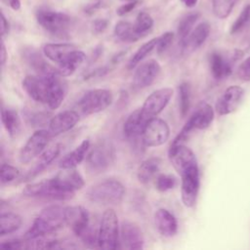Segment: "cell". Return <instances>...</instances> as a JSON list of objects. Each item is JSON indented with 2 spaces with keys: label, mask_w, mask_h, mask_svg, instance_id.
Masks as SVG:
<instances>
[{
  "label": "cell",
  "mask_w": 250,
  "mask_h": 250,
  "mask_svg": "<svg viewBox=\"0 0 250 250\" xmlns=\"http://www.w3.org/2000/svg\"><path fill=\"white\" fill-rule=\"evenodd\" d=\"M25 119L30 126L34 127H39V126H44L45 124H49L50 120L48 118L49 114L45 112H35V111H25L24 113Z\"/></svg>",
  "instance_id": "obj_41"
},
{
  "label": "cell",
  "mask_w": 250,
  "mask_h": 250,
  "mask_svg": "<svg viewBox=\"0 0 250 250\" xmlns=\"http://www.w3.org/2000/svg\"><path fill=\"white\" fill-rule=\"evenodd\" d=\"M61 146L60 145H54L48 149L44 150L36 160L33 167L27 172V174L24 176L25 180H31L38 176L43 170H45L60 154Z\"/></svg>",
  "instance_id": "obj_26"
},
{
  "label": "cell",
  "mask_w": 250,
  "mask_h": 250,
  "mask_svg": "<svg viewBox=\"0 0 250 250\" xmlns=\"http://www.w3.org/2000/svg\"><path fill=\"white\" fill-rule=\"evenodd\" d=\"M177 180L173 175L161 174L156 178L155 187L159 191H167L175 188Z\"/></svg>",
  "instance_id": "obj_43"
},
{
  "label": "cell",
  "mask_w": 250,
  "mask_h": 250,
  "mask_svg": "<svg viewBox=\"0 0 250 250\" xmlns=\"http://www.w3.org/2000/svg\"><path fill=\"white\" fill-rule=\"evenodd\" d=\"M157 40L158 38H153L147 42H146L145 44H143L136 52L135 54L131 57V59L128 62L127 67L129 69H133L134 67H136L148 54L151 53V51L156 48V44H157Z\"/></svg>",
  "instance_id": "obj_35"
},
{
  "label": "cell",
  "mask_w": 250,
  "mask_h": 250,
  "mask_svg": "<svg viewBox=\"0 0 250 250\" xmlns=\"http://www.w3.org/2000/svg\"><path fill=\"white\" fill-rule=\"evenodd\" d=\"M199 17H200L199 13H190L186 15L184 18H182V20L178 24V30H177L180 43L184 41L191 32L193 25L195 24Z\"/></svg>",
  "instance_id": "obj_37"
},
{
  "label": "cell",
  "mask_w": 250,
  "mask_h": 250,
  "mask_svg": "<svg viewBox=\"0 0 250 250\" xmlns=\"http://www.w3.org/2000/svg\"><path fill=\"white\" fill-rule=\"evenodd\" d=\"M168 156L173 167L180 175L188 168L198 165L193 151L184 144L171 145Z\"/></svg>",
  "instance_id": "obj_15"
},
{
  "label": "cell",
  "mask_w": 250,
  "mask_h": 250,
  "mask_svg": "<svg viewBox=\"0 0 250 250\" xmlns=\"http://www.w3.org/2000/svg\"><path fill=\"white\" fill-rule=\"evenodd\" d=\"M113 34L119 41L122 42H135L139 40L134 32L133 24L124 21H118L115 24Z\"/></svg>",
  "instance_id": "obj_36"
},
{
  "label": "cell",
  "mask_w": 250,
  "mask_h": 250,
  "mask_svg": "<svg viewBox=\"0 0 250 250\" xmlns=\"http://www.w3.org/2000/svg\"><path fill=\"white\" fill-rule=\"evenodd\" d=\"M59 72L47 75H26L22 80V89L35 102L47 104L53 77Z\"/></svg>",
  "instance_id": "obj_8"
},
{
  "label": "cell",
  "mask_w": 250,
  "mask_h": 250,
  "mask_svg": "<svg viewBox=\"0 0 250 250\" xmlns=\"http://www.w3.org/2000/svg\"><path fill=\"white\" fill-rule=\"evenodd\" d=\"M161 160L158 157H150L141 163L137 171V178L140 183L146 185L157 175L160 170Z\"/></svg>",
  "instance_id": "obj_31"
},
{
  "label": "cell",
  "mask_w": 250,
  "mask_h": 250,
  "mask_svg": "<svg viewBox=\"0 0 250 250\" xmlns=\"http://www.w3.org/2000/svg\"><path fill=\"white\" fill-rule=\"evenodd\" d=\"M120 226L115 211L112 208L106 209L102 216L98 229V247L106 250H113L119 247Z\"/></svg>",
  "instance_id": "obj_4"
},
{
  "label": "cell",
  "mask_w": 250,
  "mask_h": 250,
  "mask_svg": "<svg viewBox=\"0 0 250 250\" xmlns=\"http://www.w3.org/2000/svg\"><path fill=\"white\" fill-rule=\"evenodd\" d=\"M172 95L173 90L171 88H160L153 91L141 107L145 115L149 119L156 117L166 107Z\"/></svg>",
  "instance_id": "obj_14"
},
{
  "label": "cell",
  "mask_w": 250,
  "mask_h": 250,
  "mask_svg": "<svg viewBox=\"0 0 250 250\" xmlns=\"http://www.w3.org/2000/svg\"><path fill=\"white\" fill-rule=\"evenodd\" d=\"M0 247L3 249H9V250H19V249H28V242L24 238V240L21 239H9L6 241H3L0 244Z\"/></svg>",
  "instance_id": "obj_45"
},
{
  "label": "cell",
  "mask_w": 250,
  "mask_h": 250,
  "mask_svg": "<svg viewBox=\"0 0 250 250\" xmlns=\"http://www.w3.org/2000/svg\"><path fill=\"white\" fill-rule=\"evenodd\" d=\"M7 60V52H6V48L4 45V41L2 39V43H1V64L2 66L5 64Z\"/></svg>",
  "instance_id": "obj_52"
},
{
  "label": "cell",
  "mask_w": 250,
  "mask_h": 250,
  "mask_svg": "<svg viewBox=\"0 0 250 250\" xmlns=\"http://www.w3.org/2000/svg\"><path fill=\"white\" fill-rule=\"evenodd\" d=\"M21 57L25 63L32 68L36 74L47 75L58 72V68L48 63L41 53L33 47H24L21 51Z\"/></svg>",
  "instance_id": "obj_21"
},
{
  "label": "cell",
  "mask_w": 250,
  "mask_h": 250,
  "mask_svg": "<svg viewBox=\"0 0 250 250\" xmlns=\"http://www.w3.org/2000/svg\"><path fill=\"white\" fill-rule=\"evenodd\" d=\"M75 49L77 48L69 43H48L43 46V54L47 59L59 64Z\"/></svg>",
  "instance_id": "obj_30"
},
{
  "label": "cell",
  "mask_w": 250,
  "mask_h": 250,
  "mask_svg": "<svg viewBox=\"0 0 250 250\" xmlns=\"http://www.w3.org/2000/svg\"><path fill=\"white\" fill-rule=\"evenodd\" d=\"M22 224L21 217L13 212L2 213L0 217V234L2 236L18 230Z\"/></svg>",
  "instance_id": "obj_33"
},
{
  "label": "cell",
  "mask_w": 250,
  "mask_h": 250,
  "mask_svg": "<svg viewBox=\"0 0 250 250\" xmlns=\"http://www.w3.org/2000/svg\"><path fill=\"white\" fill-rule=\"evenodd\" d=\"M1 119L5 130L11 137L17 136L21 131V118L18 111L11 107L2 106Z\"/></svg>",
  "instance_id": "obj_32"
},
{
  "label": "cell",
  "mask_w": 250,
  "mask_h": 250,
  "mask_svg": "<svg viewBox=\"0 0 250 250\" xmlns=\"http://www.w3.org/2000/svg\"><path fill=\"white\" fill-rule=\"evenodd\" d=\"M22 193L30 197L47 198L53 200H68L74 195V192L66 190L61 187L54 178L29 184L24 188Z\"/></svg>",
  "instance_id": "obj_6"
},
{
  "label": "cell",
  "mask_w": 250,
  "mask_h": 250,
  "mask_svg": "<svg viewBox=\"0 0 250 250\" xmlns=\"http://www.w3.org/2000/svg\"><path fill=\"white\" fill-rule=\"evenodd\" d=\"M210 30L211 27L207 21H202L197 24L195 28L191 30L188 36L180 43L182 47V53L184 55H189L197 50L208 38Z\"/></svg>",
  "instance_id": "obj_22"
},
{
  "label": "cell",
  "mask_w": 250,
  "mask_h": 250,
  "mask_svg": "<svg viewBox=\"0 0 250 250\" xmlns=\"http://www.w3.org/2000/svg\"><path fill=\"white\" fill-rule=\"evenodd\" d=\"M214 120V109L207 103H200L196 109L188 119L182 130L173 140L171 145H181L188 140L194 130H203L208 128Z\"/></svg>",
  "instance_id": "obj_3"
},
{
  "label": "cell",
  "mask_w": 250,
  "mask_h": 250,
  "mask_svg": "<svg viewBox=\"0 0 250 250\" xmlns=\"http://www.w3.org/2000/svg\"><path fill=\"white\" fill-rule=\"evenodd\" d=\"M9 29H10V24H9L8 21L6 20L4 14L1 13V35H2V39H4L5 35H7L9 33Z\"/></svg>",
  "instance_id": "obj_49"
},
{
  "label": "cell",
  "mask_w": 250,
  "mask_h": 250,
  "mask_svg": "<svg viewBox=\"0 0 250 250\" xmlns=\"http://www.w3.org/2000/svg\"><path fill=\"white\" fill-rule=\"evenodd\" d=\"M102 2H97V3H95V4H91V5H89L88 7H86L85 8V13H88V14H92L94 11H96L97 9H99L100 7H102Z\"/></svg>",
  "instance_id": "obj_51"
},
{
  "label": "cell",
  "mask_w": 250,
  "mask_h": 250,
  "mask_svg": "<svg viewBox=\"0 0 250 250\" xmlns=\"http://www.w3.org/2000/svg\"><path fill=\"white\" fill-rule=\"evenodd\" d=\"M113 101L110 90L93 89L86 92L78 102V108L83 115H91L107 108Z\"/></svg>",
  "instance_id": "obj_7"
},
{
  "label": "cell",
  "mask_w": 250,
  "mask_h": 250,
  "mask_svg": "<svg viewBox=\"0 0 250 250\" xmlns=\"http://www.w3.org/2000/svg\"><path fill=\"white\" fill-rule=\"evenodd\" d=\"M174 39V33L173 32H165L160 37H158L157 44H156V51L157 54L161 55L164 52L167 51V49L171 46Z\"/></svg>",
  "instance_id": "obj_44"
},
{
  "label": "cell",
  "mask_w": 250,
  "mask_h": 250,
  "mask_svg": "<svg viewBox=\"0 0 250 250\" xmlns=\"http://www.w3.org/2000/svg\"><path fill=\"white\" fill-rule=\"evenodd\" d=\"M51 137L52 136L48 130L40 129L35 131L21 147L19 154L20 161L25 164L39 156L45 150Z\"/></svg>",
  "instance_id": "obj_10"
},
{
  "label": "cell",
  "mask_w": 250,
  "mask_h": 250,
  "mask_svg": "<svg viewBox=\"0 0 250 250\" xmlns=\"http://www.w3.org/2000/svg\"><path fill=\"white\" fill-rule=\"evenodd\" d=\"M244 96V89L238 85L228 87L216 102L215 109L219 115L233 112L239 105Z\"/></svg>",
  "instance_id": "obj_16"
},
{
  "label": "cell",
  "mask_w": 250,
  "mask_h": 250,
  "mask_svg": "<svg viewBox=\"0 0 250 250\" xmlns=\"http://www.w3.org/2000/svg\"><path fill=\"white\" fill-rule=\"evenodd\" d=\"M65 220L66 225L69 226L73 233L79 238L91 227L89 212L82 206L65 207Z\"/></svg>",
  "instance_id": "obj_18"
},
{
  "label": "cell",
  "mask_w": 250,
  "mask_h": 250,
  "mask_svg": "<svg viewBox=\"0 0 250 250\" xmlns=\"http://www.w3.org/2000/svg\"><path fill=\"white\" fill-rule=\"evenodd\" d=\"M125 195L124 186L117 180L107 179L100 182L89 188L87 198L100 205L119 204Z\"/></svg>",
  "instance_id": "obj_2"
},
{
  "label": "cell",
  "mask_w": 250,
  "mask_h": 250,
  "mask_svg": "<svg viewBox=\"0 0 250 250\" xmlns=\"http://www.w3.org/2000/svg\"><path fill=\"white\" fill-rule=\"evenodd\" d=\"M53 178L61 187L74 193L76 190L81 189L84 187L83 177L74 168L62 169V171Z\"/></svg>",
  "instance_id": "obj_25"
},
{
  "label": "cell",
  "mask_w": 250,
  "mask_h": 250,
  "mask_svg": "<svg viewBox=\"0 0 250 250\" xmlns=\"http://www.w3.org/2000/svg\"><path fill=\"white\" fill-rule=\"evenodd\" d=\"M242 56V52L234 50L230 58H226L219 52H213L209 57L210 70L215 79H223L231 73L234 62Z\"/></svg>",
  "instance_id": "obj_13"
},
{
  "label": "cell",
  "mask_w": 250,
  "mask_h": 250,
  "mask_svg": "<svg viewBox=\"0 0 250 250\" xmlns=\"http://www.w3.org/2000/svg\"><path fill=\"white\" fill-rule=\"evenodd\" d=\"M2 1L15 11H18L21 8V0H2Z\"/></svg>",
  "instance_id": "obj_50"
},
{
  "label": "cell",
  "mask_w": 250,
  "mask_h": 250,
  "mask_svg": "<svg viewBox=\"0 0 250 250\" xmlns=\"http://www.w3.org/2000/svg\"><path fill=\"white\" fill-rule=\"evenodd\" d=\"M119 243L125 249H143L145 238L140 227L130 221H123L120 225Z\"/></svg>",
  "instance_id": "obj_17"
},
{
  "label": "cell",
  "mask_w": 250,
  "mask_h": 250,
  "mask_svg": "<svg viewBox=\"0 0 250 250\" xmlns=\"http://www.w3.org/2000/svg\"><path fill=\"white\" fill-rule=\"evenodd\" d=\"M150 119L145 115L142 108L134 110L127 117L124 125L123 132L126 137L134 139L143 135V132Z\"/></svg>",
  "instance_id": "obj_24"
},
{
  "label": "cell",
  "mask_w": 250,
  "mask_h": 250,
  "mask_svg": "<svg viewBox=\"0 0 250 250\" xmlns=\"http://www.w3.org/2000/svg\"><path fill=\"white\" fill-rule=\"evenodd\" d=\"M187 7H188V8H192V7H194L195 5H196V3H197V1L198 0H181Z\"/></svg>",
  "instance_id": "obj_53"
},
{
  "label": "cell",
  "mask_w": 250,
  "mask_h": 250,
  "mask_svg": "<svg viewBox=\"0 0 250 250\" xmlns=\"http://www.w3.org/2000/svg\"><path fill=\"white\" fill-rule=\"evenodd\" d=\"M67 93V84L60 74H56L53 77L47 105L51 109H57L63 102Z\"/></svg>",
  "instance_id": "obj_27"
},
{
  "label": "cell",
  "mask_w": 250,
  "mask_h": 250,
  "mask_svg": "<svg viewBox=\"0 0 250 250\" xmlns=\"http://www.w3.org/2000/svg\"><path fill=\"white\" fill-rule=\"evenodd\" d=\"M36 20L47 32L58 37L67 35L72 25L68 15L46 8H41L36 12Z\"/></svg>",
  "instance_id": "obj_5"
},
{
  "label": "cell",
  "mask_w": 250,
  "mask_h": 250,
  "mask_svg": "<svg viewBox=\"0 0 250 250\" xmlns=\"http://www.w3.org/2000/svg\"><path fill=\"white\" fill-rule=\"evenodd\" d=\"M182 184H181V195L182 201L186 207L194 206L199 187H200V177L198 165L188 168L181 174Z\"/></svg>",
  "instance_id": "obj_9"
},
{
  "label": "cell",
  "mask_w": 250,
  "mask_h": 250,
  "mask_svg": "<svg viewBox=\"0 0 250 250\" xmlns=\"http://www.w3.org/2000/svg\"><path fill=\"white\" fill-rule=\"evenodd\" d=\"M179 92V110L181 116L184 118L190 107L191 90L190 85L188 82H182L178 88Z\"/></svg>",
  "instance_id": "obj_38"
},
{
  "label": "cell",
  "mask_w": 250,
  "mask_h": 250,
  "mask_svg": "<svg viewBox=\"0 0 250 250\" xmlns=\"http://www.w3.org/2000/svg\"><path fill=\"white\" fill-rule=\"evenodd\" d=\"M79 120V114L75 110H63L50 119L48 131L52 137L59 136L72 129Z\"/></svg>",
  "instance_id": "obj_20"
},
{
  "label": "cell",
  "mask_w": 250,
  "mask_h": 250,
  "mask_svg": "<svg viewBox=\"0 0 250 250\" xmlns=\"http://www.w3.org/2000/svg\"><path fill=\"white\" fill-rule=\"evenodd\" d=\"M154 223L158 232L165 237H172L178 231L177 219L167 209L160 208L155 212Z\"/></svg>",
  "instance_id": "obj_23"
},
{
  "label": "cell",
  "mask_w": 250,
  "mask_h": 250,
  "mask_svg": "<svg viewBox=\"0 0 250 250\" xmlns=\"http://www.w3.org/2000/svg\"><path fill=\"white\" fill-rule=\"evenodd\" d=\"M113 157L112 148L108 144L103 143L95 146L86 156L87 168L90 172L98 174L105 171Z\"/></svg>",
  "instance_id": "obj_12"
},
{
  "label": "cell",
  "mask_w": 250,
  "mask_h": 250,
  "mask_svg": "<svg viewBox=\"0 0 250 250\" xmlns=\"http://www.w3.org/2000/svg\"><path fill=\"white\" fill-rule=\"evenodd\" d=\"M108 25V21L105 19H98L93 23V29L95 33H102L104 32Z\"/></svg>",
  "instance_id": "obj_48"
},
{
  "label": "cell",
  "mask_w": 250,
  "mask_h": 250,
  "mask_svg": "<svg viewBox=\"0 0 250 250\" xmlns=\"http://www.w3.org/2000/svg\"><path fill=\"white\" fill-rule=\"evenodd\" d=\"M160 71L161 66L155 60H148L141 63L133 76L134 87L144 89L150 86L158 77Z\"/></svg>",
  "instance_id": "obj_19"
},
{
  "label": "cell",
  "mask_w": 250,
  "mask_h": 250,
  "mask_svg": "<svg viewBox=\"0 0 250 250\" xmlns=\"http://www.w3.org/2000/svg\"><path fill=\"white\" fill-rule=\"evenodd\" d=\"M139 1L138 0H134V1H129L128 3L120 6L117 10H116V14L118 16H124L128 13H130L137 5H138Z\"/></svg>",
  "instance_id": "obj_47"
},
{
  "label": "cell",
  "mask_w": 250,
  "mask_h": 250,
  "mask_svg": "<svg viewBox=\"0 0 250 250\" xmlns=\"http://www.w3.org/2000/svg\"><path fill=\"white\" fill-rule=\"evenodd\" d=\"M86 60L84 52L75 49L73 50L61 63L58 64V72L61 76L66 77L73 74L79 66H81Z\"/></svg>",
  "instance_id": "obj_29"
},
{
  "label": "cell",
  "mask_w": 250,
  "mask_h": 250,
  "mask_svg": "<svg viewBox=\"0 0 250 250\" xmlns=\"http://www.w3.org/2000/svg\"><path fill=\"white\" fill-rule=\"evenodd\" d=\"M66 225L65 207L52 205L44 208L34 219L31 227L25 232V239H33L50 235Z\"/></svg>",
  "instance_id": "obj_1"
},
{
  "label": "cell",
  "mask_w": 250,
  "mask_h": 250,
  "mask_svg": "<svg viewBox=\"0 0 250 250\" xmlns=\"http://www.w3.org/2000/svg\"><path fill=\"white\" fill-rule=\"evenodd\" d=\"M0 175H1V183L5 185L18 179L20 176V170L13 165L3 163L1 165Z\"/></svg>",
  "instance_id": "obj_42"
},
{
  "label": "cell",
  "mask_w": 250,
  "mask_h": 250,
  "mask_svg": "<svg viewBox=\"0 0 250 250\" xmlns=\"http://www.w3.org/2000/svg\"><path fill=\"white\" fill-rule=\"evenodd\" d=\"M250 22V4L246 5L242 11L240 12L239 16L233 21L232 25L230 26V34H235L240 32L245 26Z\"/></svg>",
  "instance_id": "obj_40"
},
{
  "label": "cell",
  "mask_w": 250,
  "mask_h": 250,
  "mask_svg": "<svg viewBox=\"0 0 250 250\" xmlns=\"http://www.w3.org/2000/svg\"><path fill=\"white\" fill-rule=\"evenodd\" d=\"M90 148V141L88 139L82 141V143L76 146L72 151L65 154L60 161L59 166L61 169H71L78 166L87 156V152Z\"/></svg>",
  "instance_id": "obj_28"
},
{
  "label": "cell",
  "mask_w": 250,
  "mask_h": 250,
  "mask_svg": "<svg viewBox=\"0 0 250 250\" xmlns=\"http://www.w3.org/2000/svg\"><path fill=\"white\" fill-rule=\"evenodd\" d=\"M122 1H134V0H122Z\"/></svg>",
  "instance_id": "obj_54"
},
{
  "label": "cell",
  "mask_w": 250,
  "mask_h": 250,
  "mask_svg": "<svg viewBox=\"0 0 250 250\" xmlns=\"http://www.w3.org/2000/svg\"><path fill=\"white\" fill-rule=\"evenodd\" d=\"M170 136V128L166 121L161 118H151L142 135L143 143L146 146H159L166 143Z\"/></svg>",
  "instance_id": "obj_11"
},
{
  "label": "cell",
  "mask_w": 250,
  "mask_h": 250,
  "mask_svg": "<svg viewBox=\"0 0 250 250\" xmlns=\"http://www.w3.org/2000/svg\"><path fill=\"white\" fill-rule=\"evenodd\" d=\"M237 76L244 82L250 81V56L239 64L237 69Z\"/></svg>",
  "instance_id": "obj_46"
},
{
  "label": "cell",
  "mask_w": 250,
  "mask_h": 250,
  "mask_svg": "<svg viewBox=\"0 0 250 250\" xmlns=\"http://www.w3.org/2000/svg\"><path fill=\"white\" fill-rule=\"evenodd\" d=\"M153 26V20L151 16L146 12H141L138 14L135 23L133 24L134 32L138 39H141L142 37L146 36L149 30Z\"/></svg>",
  "instance_id": "obj_34"
},
{
  "label": "cell",
  "mask_w": 250,
  "mask_h": 250,
  "mask_svg": "<svg viewBox=\"0 0 250 250\" xmlns=\"http://www.w3.org/2000/svg\"><path fill=\"white\" fill-rule=\"evenodd\" d=\"M239 0H212V11L218 19H226Z\"/></svg>",
  "instance_id": "obj_39"
}]
</instances>
